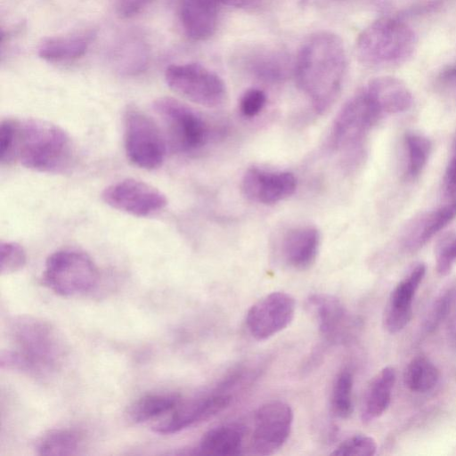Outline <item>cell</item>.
Instances as JSON below:
<instances>
[{
  "label": "cell",
  "instance_id": "obj_22",
  "mask_svg": "<svg viewBox=\"0 0 456 456\" xmlns=\"http://www.w3.org/2000/svg\"><path fill=\"white\" fill-rule=\"evenodd\" d=\"M244 428L239 424H224L206 432L195 449L196 454L232 456L242 453Z\"/></svg>",
  "mask_w": 456,
  "mask_h": 456
},
{
  "label": "cell",
  "instance_id": "obj_4",
  "mask_svg": "<svg viewBox=\"0 0 456 456\" xmlns=\"http://www.w3.org/2000/svg\"><path fill=\"white\" fill-rule=\"evenodd\" d=\"M418 38L400 17H381L367 26L356 41L359 60L370 67H395L414 54Z\"/></svg>",
  "mask_w": 456,
  "mask_h": 456
},
{
  "label": "cell",
  "instance_id": "obj_25",
  "mask_svg": "<svg viewBox=\"0 0 456 456\" xmlns=\"http://www.w3.org/2000/svg\"><path fill=\"white\" fill-rule=\"evenodd\" d=\"M175 394H148L134 401L127 411L130 420L143 423L165 416L180 402Z\"/></svg>",
  "mask_w": 456,
  "mask_h": 456
},
{
  "label": "cell",
  "instance_id": "obj_24",
  "mask_svg": "<svg viewBox=\"0 0 456 456\" xmlns=\"http://www.w3.org/2000/svg\"><path fill=\"white\" fill-rule=\"evenodd\" d=\"M92 40L91 34H72L45 39L38 48L40 58L50 62L70 61L82 57Z\"/></svg>",
  "mask_w": 456,
  "mask_h": 456
},
{
  "label": "cell",
  "instance_id": "obj_5",
  "mask_svg": "<svg viewBox=\"0 0 456 456\" xmlns=\"http://www.w3.org/2000/svg\"><path fill=\"white\" fill-rule=\"evenodd\" d=\"M98 279V269L92 258L76 249L51 254L42 275L43 284L61 297L85 294L96 286Z\"/></svg>",
  "mask_w": 456,
  "mask_h": 456
},
{
  "label": "cell",
  "instance_id": "obj_31",
  "mask_svg": "<svg viewBox=\"0 0 456 456\" xmlns=\"http://www.w3.org/2000/svg\"><path fill=\"white\" fill-rule=\"evenodd\" d=\"M376 441L368 436L357 435L343 441L332 452L336 456H371L376 453Z\"/></svg>",
  "mask_w": 456,
  "mask_h": 456
},
{
  "label": "cell",
  "instance_id": "obj_34",
  "mask_svg": "<svg viewBox=\"0 0 456 456\" xmlns=\"http://www.w3.org/2000/svg\"><path fill=\"white\" fill-rule=\"evenodd\" d=\"M267 102L265 93L258 88L247 90L240 97L239 109L242 116L248 118L257 116Z\"/></svg>",
  "mask_w": 456,
  "mask_h": 456
},
{
  "label": "cell",
  "instance_id": "obj_38",
  "mask_svg": "<svg viewBox=\"0 0 456 456\" xmlns=\"http://www.w3.org/2000/svg\"><path fill=\"white\" fill-rule=\"evenodd\" d=\"M219 4H223L236 8H249L257 5L262 0H215Z\"/></svg>",
  "mask_w": 456,
  "mask_h": 456
},
{
  "label": "cell",
  "instance_id": "obj_27",
  "mask_svg": "<svg viewBox=\"0 0 456 456\" xmlns=\"http://www.w3.org/2000/svg\"><path fill=\"white\" fill-rule=\"evenodd\" d=\"M81 444L77 432L69 428L53 429L44 434L37 444L40 455L60 456L77 454Z\"/></svg>",
  "mask_w": 456,
  "mask_h": 456
},
{
  "label": "cell",
  "instance_id": "obj_6",
  "mask_svg": "<svg viewBox=\"0 0 456 456\" xmlns=\"http://www.w3.org/2000/svg\"><path fill=\"white\" fill-rule=\"evenodd\" d=\"M373 97L363 87L352 96L335 118L330 144L335 149H361L370 131L384 118Z\"/></svg>",
  "mask_w": 456,
  "mask_h": 456
},
{
  "label": "cell",
  "instance_id": "obj_12",
  "mask_svg": "<svg viewBox=\"0 0 456 456\" xmlns=\"http://www.w3.org/2000/svg\"><path fill=\"white\" fill-rule=\"evenodd\" d=\"M295 310L296 303L291 295L283 291L271 292L248 310L247 329L255 339H268L289 325Z\"/></svg>",
  "mask_w": 456,
  "mask_h": 456
},
{
  "label": "cell",
  "instance_id": "obj_18",
  "mask_svg": "<svg viewBox=\"0 0 456 456\" xmlns=\"http://www.w3.org/2000/svg\"><path fill=\"white\" fill-rule=\"evenodd\" d=\"M219 4L215 0H183L180 21L186 36L194 41H205L216 32Z\"/></svg>",
  "mask_w": 456,
  "mask_h": 456
},
{
  "label": "cell",
  "instance_id": "obj_36",
  "mask_svg": "<svg viewBox=\"0 0 456 456\" xmlns=\"http://www.w3.org/2000/svg\"><path fill=\"white\" fill-rule=\"evenodd\" d=\"M444 183L448 192L453 193L456 191V139L446 167Z\"/></svg>",
  "mask_w": 456,
  "mask_h": 456
},
{
  "label": "cell",
  "instance_id": "obj_30",
  "mask_svg": "<svg viewBox=\"0 0 456 456\" xmlns=\"http://www.w3.org/2000/svg\"><path fill=\"white\" fill-rule=\"evenodd\" d=\"M27 256L24 248L14 241L0 244V273L2 275L14 273L24 267Z\"/></svg>",
  "mask_w": 456,
  "mask_h": 456
},
{
  "label": "cell",
  "instance_id": "obj_1",
  "mask_svg": "<svg viewBox=\"0 0 456 456\" xmlns=\"http://www.w3.org/2000/svg\"><path fill=\"white\" fill-rule=\"evenodd\" d=\"M74 148L69 135L59 126L38 118L2 120L0 161L20 162L44 173H61L69 167Z\"/></svg>",
  "mask_w": 456,
  "mask_h": 456
},
{
  "label": "cell",
  "instance_id": "obj_37",
  "mask_svg": "<svg viewBox=\"0 0 456 456\" xmlns=\"http://www.w3.org/2000/svg\"><path fill=\"white\" fill-rule=\"evenodd\" d=\"M439 86H446L456 83V61L445 66L436 76Z\"/></svg>",
  "mask_w": 456,
  "mask_h": 456
},
{
  "label": "cell",
  "instance_id": "obj_7",
  "mask_svg": "<svg viewBox=\"0 0 456 456\" xmlns=\"http://www.w3.org/2000/svg\"><path fill=\"white\" fill-rule=\"evenodd\" d=\"M153 109L165 126L167 142L174 151L187 153L203 147L209 138V127L198 112L172 97H160Z\"/></svg>",
  "mask_w": 456,
  "mask_h": 456
},
{
  "label": "cell",
  "instance_id": "obj_20",
  "mask_svg": "<svg viewBox=\"0 0 456 456\" xmlns=\"http://www.w3.org/2000/svg\"><path fill=\"white\" fill-rule=\"evenodd\" d=\"M239 63L254 77L275 83L286 78L289 61L288 56L280 49L256 47L241 53Z\"/></svg>",
  "mask_w": 456,
  "mask_h": 456
},
{
  "label": "cell",
  "instance_id": "obj_33",
  "mask_svg": "<svg viewBox=\"0 0 456 456\" xmlns=\"http://www.w3.org/2000/svg\"><path fill=\"white\" fill-rule=\"evenodd\" d=\"M436 271L440 275H447L456 264V236L444 238L436 248Z\"/></svg>",
  "mask_w": 456,
  "mask_h": 456
},
{
  "label": "cell",
  "instance_id": "obj_11",
  "mask_svg": "<svg viewBox=\"0 0 456 456\" xmlns=\"http://www.w3.org/2000/svg\"><path fill=\"white\" fill-rule=\"evenodd\" d=\"M103 201L126 214L145 217L162 211L167 205L166 196L156 187L133 178H126L107 186Z\"/></svg>",
  "mask_w": 456,
  "mask_h": 456
},
{
  "label": "cell",
  "instance_id": "obj_2",
  "mask_svg": "<svg viewBox=\"0 0 456 456\" xmlns=\"http://www.w3.org/2000/svg\"><path fill=\"white\" fill-rule=\"evenodd\" d=\"M346 69L345 45L337 34L317 32L302 45L293 72L297 86L316 113L326 112L337 101Z\"/></svg>",
  "mask_w": 456,
  "mask_h": 456
},
{
  "label": "cell",
  "instance_id": "obj_3",
  "mask_svg": "<svg viewBox=\"0 0 456 456\" xmlns=\"http://www.w3.org/2000/svg\"><path fill=\"white\" fill-rule=\"evenodd\" d=\"M9 335L12 347L2 351V369L45 377L61 366L64 344L49 322L33 316H19L11 322Z\"/></svg>",
  "mask_w": 456,
  "mask_h": 456
},
{
  "label": "cell",
  "instance_id": "obj_14",
  "mask_svg": "<svg viewBox=\"0 0 456 456\" xmlns=\"http://www.w3.org/2000/svg\"><path fill=\"white\" fill-rule=\"evenodd\" d=\"M241 188L249 200L269 205L290 197L297 189V179L288 171L251 167L243 175Z\"/></svg>",
  "mask_w": 456,
  "mask_h": 456
},
{
  "label": "cell",
  "instance_id": "obj_23",
  "mask_svg": "<svg viewBox=\"0 0 456 456\" xmlns=\"http://www.w3.org/2000/svg\"><path fill=\"white\" fill-rule=\"evenodd\" d=\"M395 382V371L385 367L369 383L362 399L361 418L369 423L379 418L388 408Z\"/></svg>",
  "mask_w": 456,
  "mask_h": 456
},
{
  "label": "cell",
  "instance_id": "obj_8",
  "mask_svg": "<svg viewBox=\"0 0 456 456\" xmlns=\"http://www.w3.org/2000/svg\"><path fill=\"white\" fill-rule=\"evenodd\" d=\"M124 145L129 161L140 168L154 170L165 160L167 144L162 131L151 118L134 107L125 113Z\"/></svg>",
  "mask_w": 456,
  "mask_h": 456
},
{
  "label": "cell",
  "instance_id": "obj_17",
  "mask_svg": "<svg viewBox=\"0 0 456 456\" xmlns=\"http://www.w3.org/2000/svg\"><path fill=\"white\" fill-rule=\"evenodd\" d=\"M308 307L326 340L341 343L348 338L352 319L339 299L328 294H314L308 299Z\"/></svg>",
  "mask_w": 456,
  "mask_h": 456
},
{
  "label": "cell",
  "instance_id": "obj_29",
  "mask_svg": "<svg viewBox=\"0 0 456 456\" xmlns=\"http://www.w3.org/2000/svg\"><path fill=\"white\" fill-rule=\"evenodd\" d=\"M354 378L348 369L341 370L336 376L330 395L333 414L340 419L348 418L353 411Z\"/></svg>",
  "mask_w": 456,
  "mask_h": 456
},
{
  "label": "cell",
  "instance_id": "obj_19",
  "mask_svg": "<svg viewBox=\"0 0 456 456\" xmlns=\"http://www.w3.org/2000/svg\"><path fill=\"white\" fill-rule=\"evenodd\" d=\"M320 242V232L315 227L305 225L293 228L283 238V258L293 269L307 270L317 258Z\"/></svg>",
  "mask_w": 456,
  "mask_h": 456
},
{
  "label": "cell",
  "instance_id": "obj_15",
  "mask_svg": "<svg viewBox=\"0 0 456 456\" xmlns=\"http://www.w3.org/2000/svg\"><path fill=\"white\" fill-rule=\"evenodd\" d=\"M425 273V265H416L391 292L384 314V326L389 333L401 331L410 322L413 297Z\"/></svg>",
  "mask_w": 456,
  "mask_h": 456
},
{
  "label": "cell",
  "instance_id": "obj_32",
  "mask_svg": "<svg viewBox=\"0 0 456 456\" xmlns=\"http://www.w3.org/2000/svg\"><path fill=\"white\" fill-rule=\"evenodd\" d=\"M455 302L456 289H450L437 298L427 316L425 322L427 330H434L444 319L447 318Z\"/></svg>",
  "mask_w": 456,
  "mask_h": 456
},
{
  "label": "cell",
  "instance_id": "obj_28",
  "mask_svg": "<svg viewBox=\"0 0 456 456\" xmlns=\"http://www.w3.org/2000/svg\"><path fill=\"white\" fill-rule=\"evenodd\" d=\"M438 379V369L423 356L412 359L405 369L404 384L413 392L426 393L435 387Z\"/></svg>",
  "mask_w": 456,
  "mask_h": 456
},
{
  "label": "cell",
  "instance_id": "obj_26",
  "mask_svg": "<svg viewBox=\"0 0 456 456\" xmlns=\"http://www.w3.org/2000/svg\"><path fill=\"white\" fill-rule=\"evenodd\" d=\"M406 151L404 176L408 180H415L425 168L432 151V143L425 135L407 132L403 138Z\"/></svg>",
  "mask_w": 456,
  "mask_h": 456
},
{
  "label": "cell",
  "instance_id": "obj_10",
  "mask_svg": "<svg viewBox=\"0 0 456 456\" xmlns=\"http://www.w3.org/2000/svg\"><path fill=\"white\" fill-rule=\"evenodd\" d=\"M293 419V411L285 402L273 400L261 405L254 415L251 453L271 455L281 449L289 436Z\"/></svg>",
  "mask_w": 456,
  "mask_h": 456
},
{
  "label": "cell",
  "instance_id": "obj_13",
  "mask_svg": "<svg viewBox=\"0 0 456 456\" xmlns=\"http://www.w3.org/2000/svg\"><path fill=\"white\" fill-rule=\"evenodd\" d=\"M231 402L230 395L220 392L187 400L181 399L170 412L152 426V429L161 435L177 433L218 414Z\"/></svg>",
  "mask_w": 456,
  "mask_h": 456
},
{
  "label": "cell",
  "instance_id": "obj_16",
  "mask_svg": "<svg viewBox=\"0 0 456 456\" xmlns=\"http://www.w3.org/2000/svg\"><path fill=\"white\" fill-rule=\"evenodd\" d=\"M456 217V197L450 202L414 217L404 228L401 244L404 250L415 252Z\"/></svg>",
  "mask_w": 456,
  "mask_h": 456
},
{
  "label": "cell",
  "instance_id": "obj_39",
  "mask_svg": "<svg viewBox=\"0 0 456 456\" xmlns=\"http://www.w3.org/2000/svg\"><path fill=\"white\" fill-rule=\"evenodd\" d=\"M447 318H450L447 326L448 336L451 342L456 346V302Z\"/></svg>",
  "mask_w": 456,
  "mask_h": 456
},
{
  "label": "cell",
  "instance_id": "obj_9",
  "mask_svg": "<svg viewBox=\"0 0 456 456\" xmlns=\"http://www.w3.org/2000/svg\"><path fill=\"white\" fill-rule=\"evenodd\" d=\"M165 79L171 90L196 104L215 108L223 105L227 89L222 77L196 62L169 65Z\"/></svg>",
  "mask_w": 456,
  "mask_h": 456
},
{
  "label": "cell",
  "instance_id": "obj_35",
  "mask_svg": "<svg viewBox=\"0 0 456 456\" xmlns=\"http://www.w3.org/2000/svg\"><path fill=\"white\" fill-rule=\"evenodd\" d=\"M150 0H117V11L121 17L127 18L137 14Z\"/></svg>",
  "mask_w": 456,
  "mask_h": 456
},
{
  "label": "cell",
  "instance_id": "obj_21",
  "mask_svg": "<svg viewBox=\"0 0 456 456\" xmlns=\"http://www.w3.org/2000/svg\"><path fill=\"white\" fill-rule=\"evenodd\" d=\"M364 88L376 101L385 117L404 112L413 103V96L409 87L395 77H375Z\"/></svg>",
  "mask_w": 456,
  "mask_h": 456
}]
</instances>
